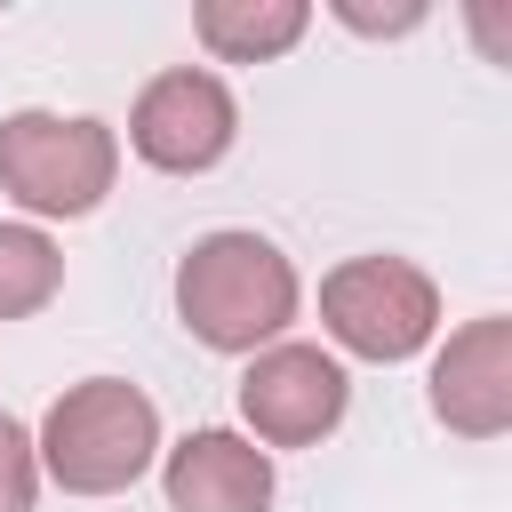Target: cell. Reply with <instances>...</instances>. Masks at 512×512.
I'll return each mask as SVG.
<instances>
[{
	"mask_svg": "<svg viewBox=\"0 0 512 512\" xmlns=\"http://www.w3.org/2000/svg\"><path fill=\"white\" fill-rule=\"evenodd\" d=\"M304 312V280L280 256V240L264 232H200L176 256V320L192 344L224 352V360H256L264 344H280Z\"/></svg>",
	"mask_w": 512,
	"mask_h": 512,
	"instance_id": "obj_1",
	"label": "cell"
},
{
	"mask_svg": "<svg viewBox=\"0 0 512 512\" xmlns=\"http://www.w3.org/2000/svg\"><path fill=\"white\" fill-rule=\"evenodd\" d=\"M32 448L40 480H56L64 496H120L160 464V408L128 376H80L48 400Z\"/></svg>",
	"mask_w": 512,
	"mask_h": 512,
	"instance_id": "obj_2",
	"label": "cell"
},
{
	"mask_svg": "<svg viewBox=\"0 0 512 512\" xmlns=\"http://www.w3.org/2000/svg\"><path fill=\"white\" fill-rule=\"evenodd\" d=\"M120 184V136L96 112H8L0 120V192L24 208V224H72L96 216Z\"/></svg>",
	"mask_w": 512,
	"mask_h": 512,
	"instance_id": "obj_3",
	"label": "cell"
},
{
	"mask_svg": "<svg viewBox=\"0 0 512 512\" xmlns=\"http://www.w3.org/2000/svg\"><path fill=\"white\" fill-rule=\"evenodd\" d=\"M320 328L336 352L400 368L440 336V288L408 256H344L320 280Z\"/></svg>",
	"mask_w": 512,
	"mask_h": 512,
	"instance_id": "obj_4",
	"label": "cell"
},
{
	"mask_svg": "<svg viewBox=\"0 0 512 512\" xmlns=\"http://www.w3.org/2000/svg\"><path fill=\"white\" fill-rule=\"evenodd\" d=\"M232 144H240V104L208 64H168L128 104V152L160 176H208Z\"/></svg>",
	"mask_w": 512,
	"mask_h": 512,
	"instance_id": "obj_5",
	"label": "cell"
},
{
	"mask_svg": "<svg viewBox=\"0 0 512 512\" xmlns=\"http://www.w3.org/2000/svg\"><path fill=\"white\" fill-rule=\"evenodd\" d=\"M344 408H352V376L320 344L280 336L240 368V424H248V440L264 456L272 448H320L344 424Z\"/></svg>",
	"mask_w": 512,
	"mask_h": 512,
	"instance_id": "obj_6",
	"label": "cell"
},
{
	"mask_svg": "<svg viewBox=\"0 0 512 512\" xmlns=\"http://www.w3.org/2000/svg\"><path fill=\"white\" fill-rule=\"evenodd\" d=\"M432 416L456 440L512 432V320L504 312L448 328V344L432 352Z\"/></svg>",
	"mask_w": 512,
	"mask_h": 512,
	"instance_id": "obj_7",
	"label": "cell"
},
{
	"mask_svg": "<svg viewBox=\"0 0 512 512\" xmlns=\"http://www.w3.org/2000/svg\"><path fill=\"white\" fill-rule=\"evenodd\" d=\"M160 496H168V512H272L280 472L248 432L200 424L176 448H160Z\"/></svg>",
	"mask_w": 512,
	"mask_h": 512,
	"instance_id": "obj_8",
	"label": "cell"
},
{
	"mask_svg": "<svg viewBox=\"0 0 512 512\" xmlns=\"http://www.w3.org/2000/svg\"><path fill=\"white\" fill-rule=\"evenodd\" d=\"M312 32V0H200L192 40L216 64H272Z\"/></svg>",
	"mask_w": 512,
	"mask_h": 512,
	"instance_id": "obj_9",
	"label": "cell"
},
{
	"mask_svg": "<svg viewBox=\"0 0 512 512\" xmlns=\"http://www.w3.org/2000/svg\"><path fill=\"white\" fill-rule=\"evenodd\" d=\"M64 288V248L40 224H0V320L48 312Z\"/></svg>",
	"mask_w": 512,
	"mask_h": 512,
	"instance_id": "obj_10",
	"label": "cell"
},
{
	"mask_svg": "<svg viewBox=\"0 0 512 512\" xmlns=\"http://www.w3.org/2000/svg\"><path fill=\"white\" fill-rule=\"evenodd\" d=\"M40 504V448L32 432L0 408V512H32Z\"/></svg>",
	"mask_w": 512,
	"mask_h": 512,
	"instance_id": "obj_11",
	"label": "cell"
},
{
	"mask_svg": "<svg viewBox=\"0 0 512 512\" xmlns=\"http://www.w3.org/2000/svg\"><path fill=\"white\" fill-rule=\"evenodd\" d=\"M336 8V24H352V32H368V40H400V32H416L424 24V0H400V8H360V0H328Z\"/></svg>",
	"mask_w": 512,
	"mask_h": 512,
	"instance_id": "obj_12",
	"label": "cell"
}]
</instances>
